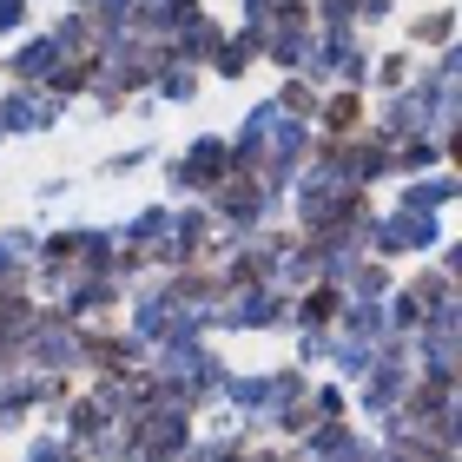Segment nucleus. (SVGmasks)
Here are the masks:
<instances>
[{
    "mask_svg": "<svg viewBox=\"0 0 462 462\" xmlns=\"http://www.w3.org/2000/svg\"><path fill=\"white\" fill-rule=\"evenodd\" d=\"M291 199H298L304 238H318V231H337V225H356V218H364V192H356V185H350L324 152H310V165L291 179Z\"/></svg>",
    "mask_w": 462,
    "mask_h": 462,
    "instance_id": "1",
    "label": "nucleus"
},
{
    "mask_svg": "<svg viewBox=\"0 0 462 462\" xmlns=\"http://www.w3.org/2000/svg\"><path fill=\"white\" fill-rule=\"evenodd\" d=\"M436 231H443V225L423 218V212H383V218H364V258L390 264V258H403V251H430Z\"/></svg>",
    "mask_w": 462,
    "mask_h": 462,
    "instance_id": "2",
    "label": "nucleus"
},
{
    "mask_svg": "<svg viewBox=\"0 0 462 462\" xmlns=\"http://www.w3.org/2000/svg\"><path fill=\"white\" fill-rule=\"evenodd\" d=\"M225 172H231V139L205 133V139L185 145V159L172 165V185H179V192H205V199H212V185H218Z\"/></svg>",
    "mask_w": 462,
    "mask_h": 462,
    "instance_id": "3",
    "label": "nucleus"
},
{
    "mask_svg": "<svg viewBox=\"0 0 462 462\" xmlns=\"http://www.w3.org/2000/svg\"><path fill=\"white\" fill-rule=\"evenodd\" d=\"M0 125L14 133H47V125H60V99L47 87H14L7 99H0Z\"/></svg>",
    "mask_w": 462,
    "mask_h": 462,
    "instance_id": "4",
    "label": "nucleus"
},
{
    "mask_svg": "<svg viewBox=\"0 0 462 462\" xmlns=\"http://www.w3.org/2000/svg\"><path fill=\"white\" fill-rule=\"evenodd\" d=\"M310 125H318L330 145H337V139H356V133H364V93H356V87H337L330 99H318Z\"/></svg>",
    "mask_w": 462,
    "mask_h": 462,
    "instance_id": "5",
    "label": "nucleus"
},
{
    "mask_svg": "<svg viewBox=\"0 0 462 462\" xmlns=\"http://www.w3.org/2000/svg\"><path fill=\"white\" fill-rule=\"evenodd\" d=\"M449 205H456V172H449V165H436V172H423V179H410V185H403V205H396V212L443 218Z\"/></svg>",
    "mask_w": 462,
    "mask_h": 462,
    "instance_id": "6",
    "label": "nucleus"
},
{
    "mask_svg": "<svg viewBox=\"0 0 462 462\" xmlns=\"http://www.w3.org/2000/svg\"><path fill=\"white\" fill-rule=\"evenodd\" d=\"M60 67L53 60V40L47 33H33V40H20L14 60H7V73H14V87H47V73Z\"/></svg>",
    "mask_w": 462,
    "mask_h": 462,
    "instance_id": "7",
    "label": "nucleus"
},
{
    "mask_svg": "<svg viewBox=\"0 0 462 462\" xmlns=\"http://www.w3.org/2000/svg\"><path fill=\"white\" fill-rule=\"evenodd\" d=\"M264 53V40L258 33H231V40H218V53H212V67H218V79H245V67Z\"/></svg>",
    "mask_w": 462,
    "mask_h": 462,
    "instance_id": "8",
    "label": "nucleus"
},
{
    "mask_svg": "<svg viewBox=\"0 0 462 462\" xmlns=\"http://www.w3.org/2000/svg\"><path fill=\"white\" fill-rule=\"evenodd\" d=\"M410 40H416V47H449V40H456V7L416 14V20H410Z\"/></svg>",
    "mask_w": 462,
    "mask_h": 462,
    "instance_id": "9",
    "label": "nucleus"
},
{
    "mask_svg": "<svg viewBox=\"0 0 462 462\" xmlns=\"http://www.w3.org/2000/svg\"><path fill=\"white\" fill-rule=\"evenodd\" d=\"M152 87H159V99H192V93H199V67H185V60H165Z\"/></svg>",
    "mask_w": 462,
    "mask_h": 462,
    "instance_id": "10",
    "label": "nucleus"
},
{
    "mask_svg": "<svg viewBox=\"0 0 462 462\" xmlns=\"http://www.w3.org/2000/svg\"><path fill=\"white\" fill-rule=\"evenodd\" d=\"M376 87H383V93H403V87H410V53H383V60H376Z\"/></svg>",
    "mask_w": 462,
    "mask_h": 462,
    "instance_id": "11",
    "label": "nucleus"
},
{
    "mask_svg": "<svg viewBox=\"0 0 462 462\" xmlns=\"http://www.w3.org/2000/svg\"><path fill=\"white\" fill-rule=\"evenodd\" d=\"M145 159H152V152H145V145H133V152H113V159H106V172H113V179H125V172H139Z\"/></svg>",
    "mask_w": 462,
    "mask_h": 462,
    "instance_id": "12",
    "label": "nucleus"
},
{
    "mask_svg": "<svg viewBox=\"0 0 462 462\" xmlns=\"http://www.w3.org/2000/svg\"><path fill=\"white\" fill-rule=\"evenodd\" d=\"M27 462H79V449H73V443H33Z\"/></svg>",
    "mask_w": 462,
    "mask_h": 462,
    "instance_id": "13",
    "label": "nucleus"
},
{
    "mask_svg": "<svg viewBox=\"0 0 462 462\" xmlns=\"http://www.w3.org/2000/svg\"><path fill=\"white\" fill-rule=\"evenodd\" d=\"M14 27H27V0H0V33H14Z\"/></svg>",
    "mask_w": 462,
    "mask_h": 462,
    "instance_id": "14",
    "label": "nucleus"
}]
</instances>
